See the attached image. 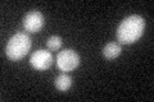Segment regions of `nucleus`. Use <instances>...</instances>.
I'll use <instances>...</instances> for the list:
<instances>
[{
	"label": "nucleus",
	"instance_id": "1",
	"mask_svg": "<svg viewBox=\"0 0 154 102\" xmlns=\"http://www.w3.org/2000/svg\"><path fill=\"white\" fill-rule=\"evenodd\" d=\"M144 28H145V21L141 16L134 14L126 19H123L117 28V40L122 45H130L136 42L143 36Z\"/></svg>",
	"mask_w": 154,
	"mask_h": 102
},
{
	"label": "nucleus",
	"instance_id": "2",
	"mask_svg": "<svg viewBox=\"0 0 154 102\" xmlns=\"http://www.w3.org/2000/svg\"><path fill=\"white\" fill-rule=\"evenodd\" d=\"M31 37L25 32H19L16 33L12 38L8 41V45L5 48L7 56L13 61H18L22 57H25L27 55V52L31 48Z\"/></svg>",
	"mask_w": 154,
	"mask_h": 102
},
{
	"label": "nucleus",
	"instance_id": "3",
	"mask_svg": "<svg viewBox=\"0 0 154 102\" xmlns=\"http://www.w3.org/2000/svg\"><path fill=\"white\" fill-rule=\"evenodd\" d=\"M79 64H80V56L72 48H66V50L60 51L57 55V66L59 68V70L64 73L76 69Z\"/></svg>",
	"mask_w": 154,
	"mask_h": 102
},
{
	"label": "nucleus",
	"instance_id": "4",
	"mask_svg": "<svg viewBox=\"0 0 154 102\" xmlns=\"http://www.w3.org/2000/svg\"><path fill=\"white\" fill-rule=\"evenodd\" d=\"M44 23L45 18L42 16V13L38 10H31L23 17V28L30 33L38 32L44 26Z\"/></svg>",
	"mask_w": 154,
	"mask_h": 102
},
{
	"label": "nucleus",
	"instance_id": "5",
	"mask_svg": "<svg viewBox=\"0 0 154 102\" xmlns=\"http://www.w3.org/2000/svg\"><path fill=\"white\" fill-rule=\"evenodd\" d=\"M30 63L36 70H46V69H49L50 65L53 64L51 52L48 51V50H37L31 55Z\"/></svg>",
	"mask_w": 154,
	"mask_h": 102
},
{
	"label": "nucleus",
	"instance_id": "6",
	"mask_svg": "<svg viewBox=\"0 0 154 102\" xmlns=\"http://www.w3.org/2000/svg\"><path fill=\"white\" fill-rule=\"evenodd\" d=\"M122 48H121V45L117 42H110L108 45H105V47L103 48V55L105 59L108 60H112V59H116L119 54H121Z\"/></svg>",
	"mask_w": 154,
	"mask_h": 102
},
{
	"label": "nucleus",
	"instance_id": "7",
	"mask_svg": "<svg viewBox=\"0 0 154 102\" xmlns=\"http://www.w3.org/2000/svg\"><path fill=\"white\" fill-rule=\"evenodd\" d=\"M54 84L57 87V89H59L62 92L68 91L71 88V86H72V78L67 74V73H62V74H59L55 78Z\"/></svg>",
	"mask_w": 154,
	"mask_h": 102
},
{
	"label": "nucleus",
	"instance_id": "8",
	"mask_svg": "<svg viewBox=\"0 0 154 102\" xmlns=\"http://www.w3.org/2000/svg\"><path fill=\"white\" fill-rule=\"evenodd\" d=\"M46 46L50 51L59 50L60 46H62V38L59 36H50L46 41Z\"/></svg>",
	"mask_w": 154,
	"mask_h": 102
}]
</instances>
